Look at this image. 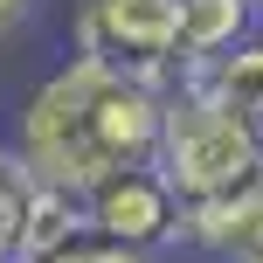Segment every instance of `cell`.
<instances>
[{
  "label": "cell",
  "instance_id": "obj_8",
  "mask_svg": "<svg viewBox=\"0 0 263 263\" xmlns=\"http://www.w3.org/2000/svg\"><path fill=\"white\" fill-rule=\"evenodd\" d=\"M28 201H35V180H28V166L14 159V145L0 139V263H21Z\"/></svg>",
  "mask_w": 263,
  "mask_h": 263
},
{
  "label": "cell",
  "instance_id": "obj_4",
  "mask_svg": "<svg viewBox=\"0 0 263 263\" xmlns=\"http://www.w3.org/2000/svg\"><path fill=\"white\" fill-rule=\"evenodd\" d=\"M83 229L97 242H118V250H139V256H166L180 250V194L166 187V173L145 159V166H118L104 173L97 187H83Z\"/></svg>",
  "mask_w": 263,
  "mask_h": 263
},
{
  "label": "cell",
  "instance_id": "obj_12",
  "mask_svg": "<svg viewBox=\"0 0 263 263\" xmlns=\"http://www.w3.org/2000/svg\"><path fill=\"white\" fill-rule=\"evenodd\" d=\"M256 7H263V0H256Z\"/></svg>",
  "mask_w": 263,
  "mask_h": 263
},
{
  "label": "cell",
  "instance_id": "obj_9",
  "mask_svg": "<svg viewBox=\"0 0 263 263\" xmlns=\"http://www.w3.org/2000/svg\"><path fill=\"white\" fill-rule=\"evenodd\" d=\"M35 263H166V256H139V250H118V242L77 236L69 250H55V256H35Z\"/></svg>",
  "mask_w": 263,
  "mask_h": 263
},
{
  "label": "cell",
  "instance_id": "obj_1",
  "mask_svg": "<svg viewBox=\"0 0 263 263\" xmlns=\"http://www.w3.org/2000/svg\"><path fill=\"white\" fill-rule=\"evenodd\" d=\"M159 104L166 90L125 69H104L90 55H63L28 83L14 111V159L28 166L35 187L83 194L118 166H145L159 145Z\"/></svg>",
  "mask_w": 263,
  "mask_h": 263
},
{
  "label": "cell",
  "instance_id": "obj_3",
  "mask_svg": "<svg viewBox=\"0 0 263 263\" xmlns=\"http://www.w3.org/2000/svg\"><path fill=\"white\" fill-rule=\"evenodd\" d=\"M173 35H180V0H77L69 7V55L145 77L159 90L180 77Z\"/></svg>",
  "mask_w": 263,
  "mask_h": 263
},
{
  "label": "cell",
  "instance_id": "obj_11",
  "mask_svg": "<svg viewBox=\"0 0 263 263\" xmlns=\"http://www.w3.org/2000/svg\"><path fill=\"white\" fill-rule=\"evenodd\" d=\"M222 263H263V236H256V242H242V250H229Z\"/></svg>",
  "mask_w": 263,
  "mask_h": 263
},
{
  "label": "cell",
  "instance_id": "obj_7",
  "mask_svg": "<svg viewBox=\"0 0 263 263\" xmlns=\"http://www.w3.org/2000/svg\"><path fill=\"white\" fill-rule=\"evenodd\" d=\"M77 236H90V229H83V201L63 194V187H35V201H28V229H21V263L69 250Z\"/></svg>",
  "mask_w": 263,
  "mask_h": 263
},
{
  "label": "cell",
  "instance_id": "obj_5",
  "mask_svg": "<svg viewBox=\"0 0 263 263\" xmlns=\"http://www.w3.org/2000/svg\"><path fill=\"white\" fill-rule=\"evenodd\" d=\"M173 83H187L194 97H208V104H222V111H236V118L263 125V28L250 42H236V49H222V55H208V63L180 69Z\"/></svg>",
  "mask_w": 263,
  "mask_h": 263
},
{
  "label": "cell",
  "instance_id": "obj_6",
  "mask_svg": "<svg viewBox=\"0 0 263 263\" xmlns=\"http://www.w3.org/2000/svg\"><path fill=\"white\" fill-rule=\"evenodd\" d=\"M256 28H263V7H256V0H180L173 55H180V69H194V63H208V55L250 42Z\"/></svg>",
  "mask_w": 263,
  "mask_h": 263
},
{
  "label": "cell",
  "instance_id": "obj_2",
  "mask_svg": "<svg viewBox=\"0 0 263 263\" xmlns=\"http://www.w3.org/2000/svg\"><path fill=\"white\" fill-rule=\"evenodd\" d=\"M153 166L166 173V187L180 194V208L222 201V194H236V187L263 180V125L208 104V97H194L187 83H166Z\"/></svg>",
  "mask_w": 263,
  "mask_h": 263
},
{
  "label": "cell",
  "instance_id": "obj_10",
  "mask_svg": "<svg viewBox=\"0 0 263 263\" xmlns=\"http://www.w3.org/2000/svg\"><path fill=\"white\" fill-rule=\"evenodd\" d=\"M28 21H35V0H0V49L14 35H28Z\"/></svg>",
  "mask_w": 263,
  "mask_h": 263
}]
</instances>
